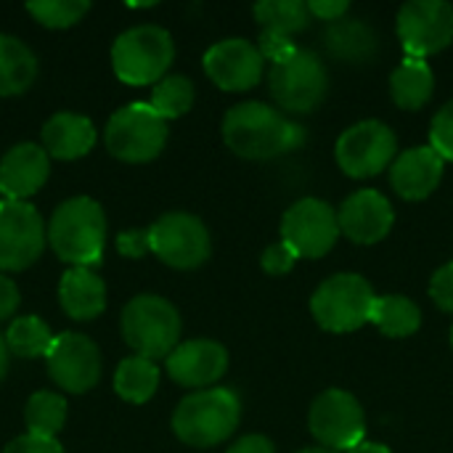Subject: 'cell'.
I'll use <instances>...</instances> for the list:
<instances>
[{"mask_svg":"<svg viewBox=\"0 0 453 453\" xmlns=\"http://www.w3.org/2000/svg\"><path fill=\"white\" fill-rule=\"evenodd\" d=\"M348 453H393L388 446H382V443H374V441H364V443H358L356 449H350Z\"/></svg>","mask_w":453,"mask_h":453,"instance_id":"obj_41","label":"cell"},{"mask_svg":"<svg viewBox=\"0 0 453 453\" xmlns=\"http://www.w3.org/2000/svg\"><path fill=\"white\" fill-rule=\"evenodd\" d=\"M19 303H21V295H19L16 281L0 273V324L13 319V313L19 311Z\"/></svg>","mask_w":453,"mask_h":453,"instance_id":"obj_39","label":"cell"},{"mask_svg":"<svg viewBox=\"0 0 453 453\" xmlns=\"http://www.w3.org/2000/svg\"><path fill=\"white\" fill-rule=\"evenodd\" d=\"M260 24V53L265 61L276 64L297 50L292 37L311 24L308 3L303 0H263L252 8Z\"/></svg>","mask_w":453,"mask_h":453,"instance_id":"obj_17","label":"cell"},{"mask_svg":"<svg viewBox=\"0 0 453 453\" xmlns=\"http://www.w3.org/2000/svg\"><path fill=\"white\" fill-rule=\"evenodd\" d=\"M53 252L72 268H93L104 257L106 218L96 199L72 196L56 207L48 223Z\"/></svg>","mask_w":453,"mask_h":453,"instance_id":"obj_2","label":"cell"},{"mask_svg":"<svg viewBox=\"0 0 453 453\" xmlns=\"http://www.w3.org/2000/svg\"><path fill=\"white\" fill-rule=\"evenodd\" d=\"M308 427L311 435L321 443V449L348 453L358 443H364L366 414L358 398L348 390H326L311 403Z\"/></svg>","mask_w":453,"mask_h":453,"instance_id":"obj_9","label":"cell"},{"mask_svg":"<svg viewBox=\"0 0 453 453\" xmlns=\"http://www.w3.org/2000/svg\"><path fill=\"white\" fill-rule=\"evenodd\" d=\"M173 58L175 42L170 32L157 24L133 27L111 45V66L125 85H157L167 77Z\"/></svg>","mask_w":453,"mask_h":453,"instance_id":"obj_4","label":"cell"},{"mask_svg":"<svg viewBox=\"0 0 453 453\" xmlns=\"http://www.w3.org/2000/svg\"><path fill=\"white\" fill-rule=\"evenodd\" d=\"M37 77L35 53L11 35H0V96L24 93Z\"/></svg>","mask_w":453,"mask_h":453,"instance_id":"obj_26","label":"cell"},{"mask_svg":"<svg viewBox=\"0 0 453 453\" xmlns=\"http://www.w3.org/2000/svg\"><path fill=\"white\" fill-rule=\"evenodd\" d=\"M50 173V157L37 143H16L0 159V194L11 202H27L42 188Z\"/></svg>","mask_w":453,"mask_h":453,"instance_id":"obj_20","label":"cell"},{"mask_svg":"<svg viewBox=\"0 0 453 453\" xmlns=\"http://www.w3.org/2000/svg\"><path fill=\"white\" fill-rule=\"evenodd\" d=\"M435 90L433 66L425 58L406 56L390 74V96L401 109H422Z\"/></svg>","mask_w":453,"mask_h":453,"instance_id":"obj_25","label":"cell"},{"mask_svg":"<svg viewBox=\"0 0 453 453\" xmlns=\"http://www.w3.org/2000/svg\"><path fill=\"white\" fill-rule=\"evenodd\" d=\"M263 53L255 42L242 37H228L215 42L204 53V72L207 77L228 93L250 90L263 77Z\"/></svg>","mask_w":453,"mask_h":453,"instance_id":"obj_16","label":"cell"},{"mask_svg":"<svg viewBox=\"0 0 453 453\" xmlns=\"http://www.w3.org/2000/svg\"><path fill=\"white\" fill-rule=\"evenodd\" d=\"M223 141L242 159H273L300 149L305 130L273 106L247 101L226 111Z\"/></svg>","mask_w":453,"mask_h":453,"instance_id":"obj_1","label":"cell"},{"mask_svg":"<svg viewBox=\"0 0 453 453\" xmlns=\"http://www.w3.org/2000/svg\"><path fill=\"white\" fill-rule=\"evenodd\" d=\"M58 303L74 321H93L106 308V284L90 268H69L58 284Z\"/></svg>","mask_w":453,"mask_h":453,"instance_id":"obj_23","label":"cell"},{"mask_svg":"<svg viewBox=\"0 0 453 453\" xmlns=\"http://www.w3.org/2000/svg\"><path fill=\"white\" fill-rule=\"evenodd\" d=\"M430 146L443 157V162H453V101L441 106L430 125Z\"/></svg>","mask_w":453,"mask_h":453,"instance_id":"obj_33","label":"cell"},{"mask_svg":"<svg viewBox=\"0 0 453 453\" xmlns=\"http://www.w3.org/2000/svg\"><path fill=\"white\" fill-rule=\"evenodd\" d=\"M398 138L380 119H364L348 127L334 146L337 165L350 178H372L395 162Z\"/></svg>","mask_w":453,"mask_h":453,"instance_id":"obj_10","label":"cell"},{"mask_svg":"<svg viewBox=\"0 0 453 453\" xmlns=\"http://www.w3.org/2000/svg\"><path fill=\"white\" fill-rule=\"evenodd\" d=\"M297 453H337V451H329V449H305V451H297Z\"/></svg>","mask_w":453,"mask_h":453,"instance_id":"obj_43","label":"cell"},{"mask_svg":"<svg viewBox=\"0 0 453 453\" xmlns=\"http://www.w3.org/2000/svg\"><path fill=\"white\" fill-rule=\"evenodd\" d=\"M308 11H311V16L332 24V21L345 19V13L350 11V3L348 0H311L308 3Z\"/></svg>","mask_w":453,"mask_h":453,"instance_id":"obj_38","label":"cell"},{"mask_svg":"<svg viewBox=\"0 0 453 453\" xmlns=\"http://www.w3.org/2000/svg\"><path fill=\"white\" fill-rule=\"evenodd\" d=\"M3 453H64V449L58 446L56 438H37V435H21V438H13Z\"/></svg>","mask_w":453,"mask_h":453,"instance_id":"obj_36","label":"cell"},{"mask_svg":"<svg viewBox=\"0 0 453 453\" xmlns=\"http://www.w3.org/2000/svg\"><path fill=\"white\" fill-rule=\"evenodd\" d=\"M374 289L358 273H337L319 284L311 297V313L316 324L334 334H348L372 321Z\"/></svg>","mask_w":453,"mask_h":453,"instance_id":"obj_6","label":"cell"},{"mask_svg":"<svg viewBox=\"0 0 453 453\" xmlns=\"http://www.w3.org/2000/svg\"><path fill=\"white\" fill-rule=\"evenodd\" d=\"M27 11L32 13L37 24L48 29H66V27H74L90 11V3L88 0H35V3H27Z\"/></svg>","mask_w":453,"mask_h":453,"instance_id":"obj_32","label":"cell"},{"mask_svg":"<svg viewBox=\"0 0 453 453\" xmlns=\"http://www.w3.org/2000/svg\"><path fill=\"white\" fill-rule=\"evenodd\" d=\"M48 228L29 202H0V271L29 268L45 247Z\"/></svg>","mask_w":453,"mask_h":453,"instance_id":"obj_13","label":"cell"},{"mask_svg":"<svg viewBox=\"0 0 453 453\" xmlns=\"http://www.w3.org/2000/svg\"><path fill=\"white\" fill-rule=\"evenodd\" d=\"M340 239L337 210L324 199H300L281 218V242H287L297 257H324Z\"/></svg>","mask_w":453,"mask_h":453,"instance_id":"obj_12","label":"cell"},{"mask_svg":"<svg viewBox=\"0 0 453 453\" xmlns=\"http://www.w3.org/2000/svg\"><path fill=\"white\" fill-rule=\"evenodd\" d=\"M446 162L433 146H417L395 157L390 165V186L406 202H422L443 180Z\"/></svg>","mask_w":453,"mask_h":453,"instance_id":"obj_21","label":"cell"},{"mask_svg":"<svg viewBox=\"0 0 453 453\" xmlns=\"http://www.w3.org/2000/svg\"><path fill=\"white\" fill-rule=\"evenodd\" d=\"M27 433L37 438H56L66 422V401L56 393L40 390L27 401L24 409Z\"/></svg>","mask_w":453,"mask_h":453,"instance_id":"obj_30","label":"cell"},{"mask_svg":"<svg viewBox=\"0 0 453 453\" xmlns=\"http://www.w3.org/2000/svg\"><path fill=\"white\" fill-rule=\"evenodd\" d=\"M56 334L48 329V324L37 316H19L8 324L5 345L19 358H45Z\"/></svg>","mask_w":453,"mask_h":453,"instance_id":"obj_29","label":"cell"},{"mask_svg":"<svg viewBox=\"0 0 453 453\" xmlns=\"http://www.w3.org/2000/svg\"><path fill=\"white\" fill-rule=\"evenodd\" d=\"M337 220H340V234H345L350 242L377 244L390 234L395 223V212L388 196H382L374 188H361L340 204Z\"/></svg>","mask_w":453,"mask_h":453,"instance_id":"obj_18","label":"cell"},{"mask_svg":"<svg viewBox=\"0 0 453 453\" xmlns=\"http://www.w3.org/2000/svg\"><path fill=\"white\" fill-rule=\"evenodd\" d=\"M48 374L50 380L66 390V393H88L101 380V350L98 345L77 332H61L56 334L48 356Z\"/></svg>","mask_w":453,"mask_h":453,"instance_id":"obj_15","label":"cell"},{"mask_svg":"<svg viewBox=\"0 0 453 453\" xmlns=\"http://www.w3.org/2000/svg\"><path fill=\"white\" fill-rule=\"evenodd\" d=\"M324 45L329 48L332 56L350 61V64H364L377 56L380 40L369 24L361 19H340L332 21L324 29Z\"/></svg>","mask_w":453,"mask_h":453,"instance_id":"obj_24","label":"cell"},{"mask_svg":"<svg viewBox=\"0 0 453 453\" xmlns=\"http://www.w3.org/2000/svg\"><path fill=\"white\" fill-rule=\"evenodd\" d=\"M149 247L165 265L175 271H194L212 252L207 226L188 212L162 215L149 228Z\"/></svg>","mask_w":453,"mask_h":453,"instance_id":"obj_11","label":"cell"},{"mask_svg":"<svg viewBox=\"0 0 453 453\" xmlns=\"http://www.w3.org/2000/svg\"><path fill=\"white\" fill-rule=\"evenodd\" d=\"M122 337L133 356L157 361L167 358L180 342V316L159 295H138L122 311Z\"/></svg>","mask_w":453,"mask_h":453,"instance_id":"obj_5","label":"cell"},{"mask_svg":"<svg viewBox=\"0 0 453 453\" xmlns=\"http://www.w3.org/2000/svg\"><path fill=\"white\" fill-rule=\"evenodd\" d=\"M96 125L88 117L72 111L53 114L42 127V149L48 151V157L64 162L85 157L96 146Z\"/></svg>","mask_w":453,"mask_h":453,"instance_id":"obj_22","label":"cell"},{"mask_svg":"<svg viewBox=\"0 0 453 453\" xmlns=\"http://www.w3.org/2000/svg\"><path fill=\"white\" fill-rule=\"evenodd\" d=\"M106 149L122 162H151L167 143V122L151 109V104H130L111 114L106 125Z\"/></svg>","mask_w":453,"mask_h":453,"instance_id":"obj_8","label":"cell"},{"mask_svg":"<svg viewBox=\"0 0 453 453\" xmlns=\"http://www.w3.org/2000/svg\"><path fill=\"white\" fill-rule=\"evenodd\" d=\"M117 250H119V255L133 257V260L143 257L146 252H151V247H149V228L146 231H141V228L122 231L119 239H117Z\"/></svg>","mask_w":453,"mask_h":453,"instance_id":"obj_37","label":"cell"},{"mask_svg":"<svg viewBox=\"0 0 453 453\" xmlns=\"http://www.w3.org/2000/svg\"><path fill=\"white\" fill-rule=\"evenodd\" d=\"M398 37L411 58H427L453 42V5L446 0H411L398 11Z\"/></svg>","mask_w":453,"mask_h":453,"instance_id":"obj_14","label":"cell"},{"mask_svg":"<svg viewBox=\"0 0 453 453\" xmlns=\"http://www.w3.org/2000/svg\"><path fill=\"white\" fill-rule=\"evenodd\" d=\"M372 324L393 340L411 337L422 326V311L414 300L403 295H385L374 300L372 308Z\"/></svg>","mask_w":453,"mask_h":453,"instance_id":"obj_27","label":"cell"},{"mask_svg":"<svg viewBox=\"0 0 453 453\" xmlns=\"http://www.w3.org/2000/svg\"><path fill=\"white\" fill-rule=\"evenodd\" d=\"M273 101L292 114H308L321 106L329 90V74L324 61L305 48H297L287 58L276 61L268 74Z\"/></svg>","mask_w":453,"mask_h":453,"instance_id":"obj_7","label":"cell"},{"mask_svg":"<svg viewBox=\"0 0 453 453\" xmlns=\"http://www.w3.org/2000/svg\"><path fill=\"white\" fill-rule=\"evenodd\" d=\"M297 260H300L297 252H295L287 242H276V244H271V247L263 252L260 265H263V271L271 273V276H284V273H289V271L295 268Z\"/></svg>","mask_w":453,"mask_h":453,"instance_id":"obj_34","label":"cell"},{"mask_svg":"<svg viewBox=\"0 0 453 453\" xmlns=\"http://www.w3.org/2000/svg\"><path fill=\"white\" fill-rule=\"evenodd\" d=\"M228 369V350L215 340H188L180 342L167 356V374L180 388L207 390Z\"/></svg>","mask_w":453,"mask_h":453,"instance_id":"obj_19","label":"cell"},{"mask_svg":"<svg viewBox=\"0 0 453 453\" xmlns=\"http://www.w3.org/2000/svg\"><path fill=\"white\" fill-rule=\"evenodd\" d=\"M8 358H11V350L5 345V337H0V385H3V380L8 374Z\"/></svg>","mask_w":453,"mask_h":453,"instance_id":"obj_42","label":"cell"},{"mask_svg":"<svg viewBox=\"0 0 453 453\" xmlns=\"http://www.w3.org/2000/svg\"><path fill=\"white\" fill-rule=\"evenodd\" d=\"M226 453H276V449L265 435H244Z\"/></svg>","mask_w":453,"mask_h":453,"instance_id":"obj_40","label":"cell"},{"mask_svg":"<svg viewBox=\"0 0 453 453\" xmlns=\"http://www.w3.org/2000/svg\"><path fill=\"white\" fill-rule=\"evenodd\" d=\"M242 419L239 395L228 388H207L183 398L173 414V433L194 449H210L228 441Z\"/></svg>","mask_w":453,"mask_h":453,"instance_id":"obj_3","label":"cell"},{"mask_svg":"<svg viewBox=\"0 0 453 453\" xmlns=\"http://www.w3.org/2000/svg\"><path fill=\"white\" fill-rule=\"evenodd\" d=\"M430 297L443 313H453V263H446L435 271L430 281Z\"/></svg>","mask_w":453,"mask_h":453,"instance_id":"obj_35","label":"cell"},{"mask_svg":"<svg viewBox=\"0 0 453 453\" xmlns=\"http://www.w3.org/2000/svg\"><path fill=\"white\" fill-rule=\"evenodd\" d=\"M149 104L165 122L178 119L194 106V82L183 74H167L154 85Z\"/></svg>","mask_w":453,"mask_h":453,"instance_id":"obj_31","label":"cell"},{"mask_svg":"<svg viewBox=\"0 0 453 453\" xmlns=\"http://www.w3.org/2000/svg\"><path fill=\"white\" fill-rule=\"evenodd\" d=\"M451 348H453V326H451Z\"/></svg>","mask_w":453,"mask_h":453,"instance_id":"obj_44","label":"cell"},{"mask_svg":"<svg viewBox=\"0 0 453 453\" xmlns=\"http://www.w3.org/2000/svg\"><path fill=\"white\" fill-rule=\"evenodd\" d=\"M159 388V369L154 361L141 356H127L114 372V390L127 403H146Z\"/></svg>","mask_w":453,"mask_h":453,"instance_id":"obj_28","label":"cell"}]
</instances>
